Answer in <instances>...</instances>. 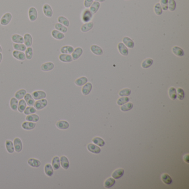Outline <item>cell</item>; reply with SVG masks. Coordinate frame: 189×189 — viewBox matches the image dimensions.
<instances>
[{
    "label": "cell",
    "instance_id": "obj_1",
    "mask_svg": "<svg viewBox=\"0 0 189 189\" xmlns=\"http://www.w3.org/2000/svg\"><path fill=\"white\" fill-rule=\"evenodd\" d=\"M12 19V14L10 12L5 13L1 18L0 24L3 26H6L9 24Z\"/></svg>",
    "mask_w": 189,
    "mask_h": 189
},
{
    "label": "cell",
    "instance_id": "obj_2",
    "mask_svg": "<svg viewBox=\"0 0 189 189\" xmlns=\"http://www.w3.org/2000/svg\"><path fill=\"white\" fill-rule=\"evenodd\" d=\"M48 105V100L45 98L37 100L34 104V107L37 111H40L44 109Z\"/></svg>",
    "mask_w": 189,
    "mask_h": 189
},
{
    "label": "cell",
    "instance_id": "obj_3",
    "mask_svg": "<svg viewBox=\"0 0 189 189\" xmlns=\"http://www.w3.org/2000/svg\"><path fill=\"white\" fill-rule=\"evenodd\" d=\"M28 18L31 22H34L38 18V11L34 7H31L28 11Z\"/></svg>",
    "mask_w": 189,
    "mask_h": 189
},
{
    "label": "cell",
    "instance_id": "obj_4",
    "mask_svg": "<svg viewBox=\"0 0 189 189\" xmlns=\"http://www.w3.org/2000/svg\"><path fill=\"white\" fill-rule=\"evenodd\" d=\"M13 143L14 148V151L17 153L21 152L23 149V144L21 139L19 138H16L14 139Z\"/></svg>",
    "mask_w": 189,
    "mask_h": 189
},
{
    "label": "cell",
    "instance_id": "obj_5",
    "mask_svg": "<svg viewBox=\"0 0 189 189\" xmlns=\"http://www.w3.org/2000/svg\"><path fill=\"white\" fill-rule=\"evenodd\" d=\"M32 96L34 100H38L45 98L47 94L43 90H36L32 93Z\"/></svg>",
    "mask_w": 189,
    "mask_h": 189
},
{
    "label": "cell",
    "instance_id": "obj_6",
    "mask_svg": "<svg viewBox=\"0 0 189 189\" xmlns=\"http://www.w3.org/2000/svg\"><path fill=\"white\" fill-rule=\"evenodd\" d=\"M42 9L45 16L48 18H51L53 16V11L51 5L48 3H45L43 6Z\"/></svg>",
    "mask_w": 189,
    "mask_h": 189
},
{
    "label": "cell",
    "instance_id": "obj_7",
    "mask_svg": "<svg viewBox=\"0 0 189 189\" xmlns=\"http://www.w3.org/2000/svg\"><path fill=\"white\" fill-rule=\"evenodd\" d=\"M23 44L27 47H31L33 44V37L29 33H26L23 36Z\"/></svg>",
    "mask_w": 189,
    "mask_h": 189
},
{
    "label": "cell",
    "instance_id": "obj_8",
    "mask_svg": "<svg viewBox=\"0 0 189 189\" xmlns=\"http://www.w3.org/2000/svg\"><path fill=\"white\" fill-rule=\"evenodd\" d=\"M12 55L15 59L20 61H24L26 59L24 52H23L14 50L12 52Z\"/></svg>",
    "mask_w": 189,
    "mask_h": 189
},
{
    "label": "cell",
    "instance_id": "obj_9",
    "mask_svg": "<svg viewBox=\"0 0 189 189\" xmlns=\"http://www.w3.org/2000/svg\"><path fill=\"white\" fill-rule=\"evenodd\" d=\"M55 68V65L52 62H47L43 63L41 66V69L43 72H49Z\"/></svg>",
    "mask_w": 189,
    "mask_h": 189
},
{
    "label": "cell",
    "instance_id": "obj_10",
    "mask_svg": "<svg viewBox=\"0 0 189 189\" xmlns=\"http://www.w3.org/2000/svg\"><path fill=\"white\" fill-rule=\"evenodd\" d=\"M21 126L24 130H31L35 128V127L36 126V124L35 122L26 121L23 122Z\"/></svg>",
    "mask_w": 189,
    "mask_h": 189
},
{
    "label": "cell",
    "instance_id": "obj_11",
    "mask_svg": "<svg viewBox=\"0 0 189 189\" xmlns=\"http://www.w3.org/2000/svg\"><path fill=\"white\" fill-rule=\"evenodd\" d=\"M59 59L60 61L64 63H70L73 61L72 57L69 54H63L61 53L59 56Z\"/></svg>",
    "mask_w": 189,
    "mask_h": 189
},
{
    "label": "cell",
    "instance_id": "obj_12",
    "mask_svg": "<svg viewBox=\"0 0 189 189\" xmlns=\"http://www.w3.org/2000/svg\"><path fill=\"white\" fill-rule=\"evenodd\" d=\"M118 48L119 53L124 56H127L128 55L129 52L127 47L122 42H120L118 45Z\"/></svg>",
    "mask_w": 189,
    "mask_h": 189
},
{
    "label": "cell",
    "instance_id": "obj_13",
    "mask_svg": "<svg viewBox=\"0 0 189 189\" xmlns=\"http://www.w3.org/2000/svg\"><path fill=\"white\" fill-rule=\"evenodd\" d=\"M27 163L30 167H34V168L39 167L41 165V162L39 160L35 159V158L29 159L27 161Z\"/></svg>",
    "mask_w": 189,
    "mask_h": 189
},
{
    "label": "cell",
    "instance_id": "obj_14",
    "mask_svg": "<svg viewBox=\"0 0 189 189\" xmlns=\"http://www.w3.org/2000/svg\"><path fill=\"white\" fill-rule=\"evenodd\" d=\"M83 49L81 47H77L75 49H74L73 52L72 53V57L73 58V60H77L78 58L82 56L83 54Z\"/></svg>",
    "mask_w": 189,
    "mask_h": 189
},
{
    "label": "cell",
    "instance_id": "obj_15",
    "mask_svg": "<svg viewBox=\"0 0 189 189\" xmlns=\"http://www.w3.org/2000/svg\"><path fill=\"white\" fill-rule=\"evenodd\" d=\"M51 35L53 37V38H54L57 40H62L65 37V35L63 33L57 30L56 29L53 30L52 31Z\"/></svg>",
    "mask_w": 189,
    "mask_h": 189
},
{
    "label": "cell",
    "instance_id": "obj_16",
    "mask_svg": "<svg viewBox=\"0 0 189 189\" xmlns=\"http://www.w3.org/2000/svg\"><path fill=\"white\" fill-rule=\"evenodd\" d=\"M56 127L61 130H66L69 127V122L66 121H59L57 122Z\"/></svg>",
    "mask_w": 189,
    "mask_h": 189
},
{
    "label": "cell",
    "instance_id": "obj_17",
    "mask_svg": "<svg viewBox=\"0 0 189 189\" xmlns=\"http://www.w3.org/2000/svg\"><path fill=\"white\" fill-rule=\"evenodd\" d=\"M12 41L13 43H23V37L19 34H13L11 36Z\"/></svg>",
    "mask_w": 189,
    "mask_h": 189
},
{
    "label": "cell",
    "instance_id": "obj_18",
    "mask_svg": "<svg viewBox=\"0 0 189 189\" xmlns=\"http://www.w3.org/2000/svg\"><path fill=\"white\" fill-rule=\"evenodd\" d=\"M45 174L48 176L51 177L54 174V169L51 164H47L44 167Z\"/></svg>",
    "mask_w": 189,
    "mask_h": 189
},
{
    "label": "cell",
    "instance_id": "obj_19",
    "mask_svg": "<svg viewBox=\"0 0 189 189\" xmlns=\"http://www.w3.org/2000/svg\"><path fill=\"white\" fill-rule=\"evenodd\" d=\"M90 50L94 55L97 56L102 55L103 53V51L102 48L98 45H92L90 47Z\"/></svg>",
    "mask_w": 189,
    "mask_h": 189
},
{
    "label": "cell",
    "instance_id": "obj_20",
    "mask_svg": "<svg viewBox=\"0 0 189 189\" xmlns=\"http://www.w3.org/2000/svg\"><path fill=\"white\" fill-rule=\"evenodd\" d=\"M74 48L69 45H64L61 48L60 52L61 53L63 54H72V52L74 51Z\"/></svg>",
    "mask_w": 189,
    "mask_h": 189
},
{
    "label": "cell",
    "instance_id": "obj_21",
    "mask_svg": "<svg viewBox=\"0 0 189 189\" xmlns=\"http://www.w3.org/2000/svg\"><path fill=\"white\" fill-rule=\"evenodd\" d=\"M5 147L7 151L10 153L12 154L14 151V148L13 143L10 140H6L5 142Z\"/></svg>",
    "mask_w": 189,
    "mask_h": 189
},
{
    "label": "cell",
    "instance_id": "obj_22",
    "mask_svg": "<svg viewBox=\"0 0 189 189\" xmlns=\"http://www.w3.org/2000/svg\"><path fill=\"white\" fill-rule=\"evenodd\" d=\"M24 100L26 101L27 105L28 106H34L35 103V100L34 99L33 97L30 93H27L25 96L24 97Z\"/></svg>",
    "mask_w": 189,
    "mask_h": 189
},
{
    "label": "cell",
    "instance_id": "obj_23",
    "mask_svg": "<svg viewBox=\"0 0 189 189\" xmlns=\"http://www.w3.org/2000/svg\"><path fill=\"white\" fill-rule=\"evenodd\" d=\"M60 164L62 167L65 170H67L69 167V162L68 159L66 156L63 155L61 157Z\"/></svg>",
    "mask_w": 189,
    "mask_h": 189
},
{
    "label": "cell",
    "instance_id": "obj_24",
    "mask_svg": "<svg viewBox=\"0 0 189 189\" xmlns=\"http://www.w3.org/2000/svg\"><path fill=\"white\" fill-rule=\"evenodd\" d=\"M87 149L90 152L94 154H99L101 151L100 148L93 144H89L88 145Z\"/></svg>",
    "mask_w": 189,
    "mask_h": 189
},
{
    "label": "cell",
    "instance_id": "obj_25",
    "mask_svg": "<svg viewBox=\"0 0 189 189\" xmlns=\"http://www.w3.org/2000/svg\"><path fill=\"white\" fill-rule=\"evenodd\" d=\"M51 165L53 167L54 170H58L60 167V166H61L60 158L57 156L53 157V158L52 159V164Z\"/></svg>",
    "mask_w": 189,
    "mask_h": 189
},
{
    "label": "cell",
    "instance_id": "obj_26",
    "mask_svg": "<svg viewBox=\"0 0 189 189\" xmlns=\"http://www.w3.org/2000/svg\"><path fill=\"white\" fill-rule=\"evenodd\" d=\"M122 42L126 45V47L129 48H133L134 47V42L133 41L128 37H124L122 39Z\"/></svg>",
    "mask_w": 189,
    "mask_h": 189
},
{
    "label": "cell",
    "instance_id": "obj_27",
    "mask_svg": "<svg viewBox=\"0 0 189 189\" xmlns=\"http://www.w3.org/2000/svg\"><path fill=\"white\" fill-rule=\"evenodd\" d=\"M26 120L28 122H38L40 121V117L38 114H32L30 115H28L26 117Z\"/></svg>",
    "mask_w": 189,
    "mask_h": 189
},
{
    "label": "cell",
    "instance_id": "obj_28",
    "mask_svg": "<svg viewBox=\"0 0 189 189\" xmlns=\"http://www.w3.org/2000/svg\"><path fill=\"white\" fill-rule=\"evenodd\" d=\"M26 93H27V91L26 89H20L15 93L14 97H15L18 100H21V99H22L23 98H24V97L25 96Z\"/></svg>",
    "mask_w": 189,
    "mask_h": 189
},
{
    "label": "cell",
    "instance_id": "obj_29",
    "mask_svg": "<svg viewBox=\"0 0 189 189\" xmlns=\"http://www.w3.org/2000/svg\"><path fill=\"white\" fill-rule=\"evenodd\" d=\"M92 89V84L90 83H87L84 84L83 88L82 89V92L83 95H88Z\"/></svg>",
    "mask_w": 189,
    "mask_h": 189
},
{
    "label": "cell",
    "instance_id": "obj_30",
    "mask_svg": "<svg viewBox=\"0 0 189 189\" xmlns=\"http://www.w3.org/2000/svg\"><path fill=\"white\" fill-rule=\"evenodd\" d=\"M18 104V100L15 97H12L10 101V108L13 111H17Z\"/></svg>",
    "mask_w": 189,
    "mask_h": 189
},
{
    "label": "cell",
    "instance_id": "obj_31",
    "mask_svg": "<svg viewBox=\"0 0 189 189\" xmlns=\"http://www.w3.org/2000/svg\"><path fill=\"white\" fill-rule=\"evenodd\" d=\"M172 52L175 55L178 57H182L184 55V52L183 49L178 46L173 47L172 48Z\"/></svg>",
    "mask_w": 189,
    "mask_h": 189
},
{
    "label": "cell",
    "instance_id": "obj_32",
    "mask_svg": "<svg viewBox=\"0 0 189 189\" xmlns=\"http://www.w3.org/2000/svg\"><path fill=\"white\" fill-rule=\"evenodd\" d=\"M92 18V14L90 11V10H86V11H84L82 16V20L83 22H87L91 20Z\"/></svg>",
    "mask_w": 189,
    "mask_h": 189
},
{
    "label": "cell",
    "instance_id": "obj_33",
    "mask_svg": "<svg viewBox=\"0 0 189 189\" xmlns=\"http://www.w3.org/2000/svg\"><path fill=\"white\" fill-rule=\"evenodd\" d=\"M24 54H25V56H26V58L28 60H31L34 56V49L32 48V47H27L25 52H24Z\"/></svg>",
    "mask_w": 189,
    "mask_h": 189
},
{
    "label": "cell",
    "instance_id": "obj_34",
    "mask_svg": "<svg viewBox=\"0 0 189 189\" xmlns=\"http://www.w3.org/2000/svg\"><path fill=\"white\" fill-rule=\"evenodd\" d=\"M124 171L122 169H118L115 170L112 174L111 176L114 179H118L123 175Z\"/></svg>",
    "mask_w": 189,
    "mask_h": 189
},
{
    "label": "cell",
    "instance_id": "obj_35",
    "mask_svg": "<svg viewBox=\"0 0 189 189\" xmlns=\"http://www.w3.org/2000/svg\"><path fill=\"white\" fill-rule=\"evenodd\" d=\"M27 103L26 101L24 99H21L18 101V107H17V111H19L21 113H23L25 109L27 107Z\"/></svg>",
    "mask_w": 189,
    "mask_h": 189
},
{
    "label": "cell",
    "instance_id": "obj_36",
    "mask_svg": "<svg viewBox=\"0 0 189 189\" xmlns=\"http://www.w3.org/2000/svg\"><path fill=\"white\" fill-rule=\"evenodd\" d=\"M93 26L94 24L92 22L85 23L81 27V31L83 32H87L93 28Z\"/></svg>",
    "mask_w": 189,
    "mask_h": 189
},
{
    "label": "cell",
    "instance_id": "obj_37",
    "mask_svg": "<svg viewBox=\"0 0 189 189\" xmlns=\"http://www.w3.org/2000/svg\"><path fill=\"white\" fill-rule=\"evenodd\" d=\"M54 26H55V28L56 30L62 32V33H63V34L66 33L68 31V28L67 27L65 26L64 25H63V24H62L59 23H56L55 24Z\"/></svg>",
    "mask_w": 189,
    "mask_h": 189
},
{
    "label": "cell",
    "instance_id": "obj_38",
    "mask_svg": "<svg viewBox=\"0 0 189 189\" xmlns=\"http://www.w3.org/2000/svg\"><path fill=\"white\" fill-rule=\"evenodd\" d=\"M13 48L14 50L24 52L27 48V47L23 43H13Z\"/></svg>",
    "mask_w": 189,
    "mask_h": 189
},
{
    "label": "cell",
    "instance_id": "obj_39",
    "mask_svg": "<svg viewBox=\"0 0 189 189\" xmlns=\"http://www.w3.org/2000/svg\"><path fill=\"white\" fill-rule=\"evenodd\" d=\"M57 20H58V23L64 25L65 26H66L67 27L69 26V21L65 16H59L57 18Z\"/></svg>",
    "mask_w": 189,
    "mask_h": 189
},
{
    "label": "cell",
    "instance_id": "obj_40",
    "mask_svg": "<svg viewBox=\"0 0 189 189\" xmlns=\"http://www.w3.org/2000/svg\"><path fill=\"white\" fill-rule=\"evenodd\" d=\"M88 82V79L86 77H82L80 78H78L75 80V84L77 86H83Z\"/></svg>",
    "mask_w": 189,
    "mask_h": 189
},
{
    "label": "cell",
    "instance_id": "obj_41",
    "mask_svg": "<svg viewBox=\"0 0 189 189\" xmlns=\"http://www.w3.org/2000/svg\"><path fill=\"white\" fill-rule=\"evenodd\" d=\"M99 7H100V3L98 2L95 1L93 2V5L91 6L90 8V11L92 14H93L98 11Z\"/></svg>",
    "mask_w": 189,
    "mask_h": 189
},
{
    "label": "cell",
    "instance_id": "obj_42",
    "mask_svg": "<svg viewBox=\"0 0 189 189\" xmlns=\"http://www.w3.org/2000/svg\"><path fill=\"white\" fill-rule=\"evenodd\" d=\"M115 183V180L114 178H107L104 182V186L106 188H110Z\"/></svg>",
    "mask_w": 189,
    "mask_h": 189
},
{
    "label": "cell",
    "instance_id": "obj_43",
    "mask_svg": "<svg viewBox=\"0 0 189 189\" xmlns=\"http://www.w3.org/2000/svg\"><path fill=\"white\" fill-rule=\"evenodd\" d=\"M169 95L170 98L173 99L175 100L177 98V93L176 90L174 87H170L169 90Z\"/></svg>",
    "mask_w": 189,
    "mask_h": 189
},
{
    "label": "cell",
    "instance_id": "obj_44",
    "mask_svg": "<svg viewBox=\"0 0 189 189\" xmlns=\"http://www.w3.org/2000/svg\"><path fill=\"white\" fill-rule=\"evenodd\" d=\"M36 111H37V110L34 107H33V106H29V107H26L24 111H23V113H24V114H25L26 115H28L34 114V113H36Z\"/></svg>",
    "mask_w": 189,
    "mask_h": 189
},
{
    "label": "cell",
    "instance_id": "obj_45",
    "mask_svg": "<svg viewBox=\"0 0 189 189\" xmlns=\"http://www.w3.org/2000/svg\"><path fill=\"white\" fill-rule=\"evenodd\" d=\"M153 60L151 58H147L143 62L142 67L143 68H148L153 65Z\"/></svg>",
    "mask_w": 189,
    "mask_h": 189
},
{
    "label": "cell",
    "instance_id": "obj_46",
    "mask_svg": "<svg viewBox=\"0 0 189 189\" xmlns=\"http://www.w3.org/2000/svg\"><path fill=\"white\" fill-rule=\"evenodd\" d=\"M161 180L165 184H167V185H170L173 182L171 177L167 174H164L162 175Z\"/></svg>",
    "mask_w": 189,
    "mask_h": 189
},
{
    "label": "cell",
    "instance_id": "obj_47",
    "mask_svg": "<svg viewBox=\"0 0 189 189\" xmlns=\"http://www.w3.org/2000/svg\"><path fill=\"white\" fill-rule=\"evenodd\" d=\"M133 108V104L132 103H126L125 104L122 105V107H121V109L122 111H127L131 110Z\"/></svg>",
    "mask_w": 189,
    "mask_h": 189
},
{
    "label": "cell",
    "instance_id": "obj_48",
    "mask_svg": "<svg viewBox=\"0 0 189 189\" xmlns=\"http://www.w3.org/2000/svg\"><path fill=\"white\" fill-rule=\"evenodd\" d=\"M92 142L97 145H98L99 146H103L105 145V142L103 140V139H102L101 138H100L99 137H95L92 139Z\"/></svg>",
    "mask_w": 189,
    "mask_h": 189
},
{
    "label": "cell",
    "instance_id": "obj_49",
    "mask_svg": "<svg viewBox=\"0 0 189 189\" xmlns=\"http://www.w3.org/2000/svg\"><path fill=\"white\" fill-rule=\"evenodd\" d=\"M131 90L129 88H125V89L121 90L119 93V95L121 97H127L129 96L131 94Z\"/></svg>",
    "mask_w": 189,
    "mask_h": 189
},
{
    "label": "cell",
    "instance_id": "obj_50",
    "mask_svg": "<svg viewBox=\"0 0 189 189\" xmlns=\"http://www.w3.org/2000/svg\"><path fill=\"white\" fill-rule=\"evenodd\" d=\"M177 93V97L179 100L184 99L185 97V93L184 90L181 88H178L176 90Z\"/></svg>",
    "mask_w": 189,
    "mask_h": 189
},
{
    "label": "cell",
    "instance_id": "obj_51",
    "mask_svg": "<svg viewBox=\"0 0 189 189\" xmlns=\"http://www.w3.org/2000/svg\"><path fill=\"white\" fill-rule=\"evenodd\" d=\"M168 2H169V5H168L169 9L171 11H174L175 10L176 6V4L175 0H169V1Z\"/></svg>",
    "mask_w": 189,
    "mask_h": 189
},
{
    "label": "cell",
    "instance_id": "obj_52",
    "mask_svg": "<svg viewBox=\"0 0 189 189\" xmlns=\"http://www.w3.org/2000/svg\"><path fill=\"white\" fill-rule=\"evenodd\" d=\"M154 11L157 15H161L163 13V9L159 3H156L154 7Z\"/></svg>",
    "mask_w": 189,
    "mask_h": 189
},
{
    "label": "cell",
    "instance_id": "obj_53",
    "mask_svg": "<svg viewBox=\"0 0 189 189\" xmlns=\"http://www.w3.org/2000/svg\"><path fill=\"white\" fill-rule=\"evenodd\" d=\"M129 101V98L127 97H122L120 98L117 101V104L119 105H122L123 104L128 103Z\"/></svg>",
    "mask_w": 189,
    "mask_h": 189
},
{
    "label": "cell",
    "instance_id": "obj_54",
    "mask_svg": "<svg viewBox=\"0 0 189 189\" xmlns=\"http://www.w3.org/2000/svg\"><path fill=\"white\" fill-rule=\"evenodd\" d=\"M160 4L163 10L167 11L168 9V0H161Z\"/></svg>",
    "mask_w": 189,
    "mask_h": 189
},
{
    "label": "cell",
    "instance_id": "obj_55",
    "mask_svg": "<svg viewBox=\"0 0 189 189\" xmlns=\"http://www.w3.org/2000/svg\"><path fill=\"white\" fill-rule=\"evenodd\" d=\"M93 0H84V6L88 8V7H89L91 5H92V3H93Z\"/></svg>",
    "mask_w": 189,
    "mask_h": 189
},
{
    "label": "cell",
    "instance_id": "obj_56",
    "mask_svg": "<svg viewBox=\"0 0 189 189\" xmlns=\"http://www.w3.org/2000/svg\"><path fill=\"white\" fill-rule=\"evenodd\" d=\"M184 161H185L187 163H189V155L187 154L184 156Z\"/></svg>",
    "mask_w": 189,
    "mask_h": 189
},
{
    "label": "cell",
    "instance_id": "obj_57",
    "mask_svg": "<svg viewBox=\"0 0 189 189\" xmlns=\"http://www.w3.org/2000/svg\"><path fill=\"white\" fill-rule=\"evenodd\" d=\"M2 59H3V55L2 52H0V64L2 61Z\"/></svg>",
    "mask_w": 189,
    "mask_h": 189
},
{
    "label": "cell",
    "instance_id": "obj_58",
    "mask_svg": "<svg viewBox=\"0 0 189 189\" xmlns=\"http://www.w3.org/2000/svg\"><path fill=\"white\" fill-rule=\"evenodd\" d=\"M95 1H99V2H104L105 0H95Z\"/></svg>",
    "mask_w": 189,
    "mask_h": 189
},
{
    "label": "cell",
    "instance_id": "obj_59",
    "mask_svg": "<svg viewBox=\"0 0 189 189\" xmlns=\"http://www.w3.org/2000/svg\"><path fill=\"white\" fill-rule=\"evenodd\" d=\"M2 52V48L1 47V45H0V52Z\"/></svg>",
    "mask_w": 189,
    "mask_h": 189
},
{
    "label": "cell",
    "instance_id": "obj_60",
    "mask_svg": "<svg viewBox=\"0 0 189 189\" xmlns=\"http://www.w3.org/2000/svg\"><path fill=\"white\" fill-rule=\"evenodd\" d=\"M126 1H127V0H126Z\"/></svg>",
    "mask_w": 189,
    "mask_h": 189
}]
</instances>
